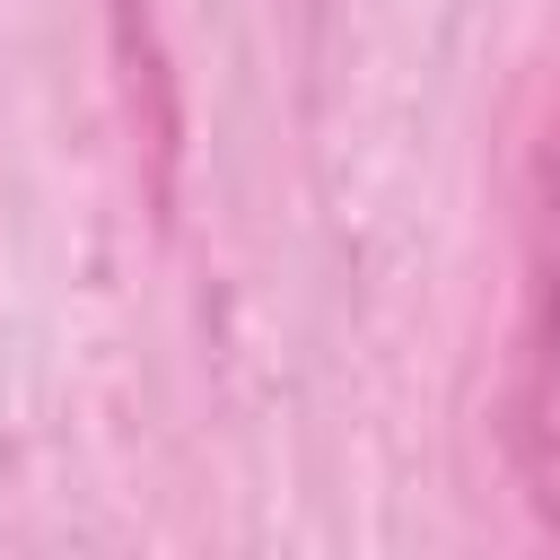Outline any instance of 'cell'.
I'll list each match as a JSON object with an SVG mask.
<instances>
[]
</instances>
